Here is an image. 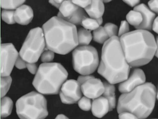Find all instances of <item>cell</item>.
Here are the masks:
<instances>
[{
  "label": "cell",
  "instance_id": "cell-1",
  "mask_svg": "<svg viewBox=\"0 0 158 119\" xmlns=\"http://www.w3.org/2000/svg\"><path fill=\"white\" fill-rule=\"evenodd\" d=\"M125 58L131 68L147 65L152 61L158 49V40H155L149 31L136 30L119 38Z\"/></svg>",
  "mask_w": 158,
  "mask_h": 119
},
{
  "label": "cell",
  "instance_id": "cell-2",
  "mask_svg": "<svg viewBox=\"0 0 158 119\" xmlns=\"http://www.w3.org/2000/svg\"><path fill=\"white\" fill-rule=\"evenodd\" d=\"M130 67L117 36L110 38L102 48L98 72L111 84L121 83L128 78Z\"/></svg>",
  "mask_w": 158,
  "mask_h": 119
},
{
  "label": "cell",
  "instance_id": "cell-3",
  "mask_svg": "<svg viewBox=\"0 0 158 119\" xmlns=\"http://www.w3.org/2000/svg\"><path fill=\"white\" fill-rule=\"evenodd\" d=\"M42 29L47 48L54 53L68 54L79 45L76 26L57 16L49 19Z\"/></svg>",
  "mask_w": 158,
  "mask_h": 119
},
{
  "label": "cell",
  "instance_id": "cell-4",
  "mask_svg": "<svg viewBox=\"0 0 158 119\" xmlns=\"http://www.w3.org/2000/svg\"><path fill=\"white\" fill-rule=\"evenodd\" d=\"M155 85L145 83L130 92L123 93L119 98L118 113L127 112L133 113L138 119L147 118L155 108L157 95Z\"/></svg>",
  "mask_w": 158,
  "mask_h": 119
},
{
  "label": "cell",
  "instance_id": "cell-5",
  "mask_svg": "<svg viewBox=\"0 0 158 119\" xmlns=\"http://www.w3.org/2000/svg\"><path fill=\"white\" fill-rule=\"evenodd\" d=\"M68 77L67 70L60 64L44 63L39 66L32 84L43 95H57Z\"/></svg>",
  "mask_w": 158,
  "mask_h": 119
},
{
  "label": "cell",
  "instance_id": "cell-6",
  "mask_svg": "<svg viewBox=\"0 0 158 119\" xmlns=\"http://www.w3.org/2000/svg\"><path fill=\"white\" fill-rule=\"evenodd\" d=\"M16 108L20 119H45L48 115L46 99L36 91L29 93L18 99Z\"/></svg>",
  "mask_w": 158,
  "mask_h": 119
},
{
  "label": "cell",
  "instance_id": "cell-7",
  "mask_svg": "<svg viewBox=\"0 0 158 119\" xmlns=\"http://www.w3.org/2000/svg\"><path fill=\"white\" fill-rule=\"evenodd\" d=\"M74 70L81 75H89L96 71L99 64L98 54L91 45L81 46L73 52Z\"/></svg>",
  "mask_w": 158,
  "mask_h": 119
},
{
  "label": "cell",
  "instance_id": "cell-8",
  "mask_svg": "<svg viewBox=\"0 0 158 119\" xmlns=\"http://www.w3.org/2000/svg\"><path fill=\"white\" fill-rule=\"evenodd\" d=\"M45 46L43 29L36 27L30 30L19 51V55L27 63H36L45 50Z\"/></svg>",
  "mask_w": 158,
  "mask_h": 119
},
{
  "label": "cell",
  "instance_id": "cell-9",
  "mask_svg": "<svg viewBox=\"0 0 158 119\" xmlns=\"http://www.w3.org/2000/svg\"><path fill=\"white\" fill-rule=\"evenodd\" d=\"M19 56L11 43L1 45V77L10 76Z\"/></svg>",
  "mask_w": 158,
  "mask_h": 119
},
{
  "label": "cell",
  "instance_id": "cell-10",
  "mask_svg": "<svg viewBox=\"0 0 158 119\" xmlns=\"http://www.w3.org/2000/svg\"><path fill=\"white\" fill-rule=\"evenodd\" d=\"M146 79L145 74L143 70L140 69H134L127 79L119 85V91L122 94L130 92L145 83Z\"/></svg>",
  "mask_w": 158,
  "mask_h": 119
},
{
  "label": "cell",
  "instance_id": "cell-11",
  "mask_svg": "<svg viewBox=\"0 0 158 119\" xmlns=\"http://www.w3.org/2000/svg\"><path fill=\"white\" fill-rule=\"evenodd\" d=\"M81 88L85 96L92 99L101 96L104 91V83L98 78L88 80L81 86Z\"/></svg>",
  "mask_w": 158,
  "mask_h": 119
},
{
  "label": "cell",
  "instance_id": "cell-12",
  "mask_svg": "<svg viewBox=\"0 0 158 119\" xmlns=\"http://www.w3.org/2000/svg\"><path fill=\"white\" fill-rule=\"evenodd\" d=\"M60 91L74 104L82 97L81 85L75 80L69 79L65 81L61 87Z\"/></svg>",
  "mask_w": 158,
  "mask_h": 119
},
{
  "label": "cell",
  "instance_id": "cell-13",
  "mask_svg": "<svg viewBox=\"0 0 158 119\" xmlns=\"http://www.w3.org/2000/svg\"><path fill=\"white\" fill-rule=\"evenodd\" d=\"M134 10L140 12L143 18L142 23L138 27H135V28L137 30L151 31L152 23L156 17L155 13L151 11L145 4L143 3L135 6Z\"/></svg>",
  "mask_w": 158,
  "mask_h": 119
},
{
  "label": "cell",
  "instance_id": "cell-14",
  "mask_svg": "<svg viewBox=\"0 0 158 119\" xmlns=\"http://www.w3.org/2000/svg\"><path fill=\"white\" fill-rule=\"evenodd\" d=\"M34 13L31 6L23 5L17 8L15 11L14 19L15 23L22 25H27L33 19Z\"/></svg>",
  "mask_w": 158,
  "mask_h": 119
},
{
  "label": "cell",
  "instance_id": "cell-15",
  "mask_svg": "<svg viewBox=\"0 0 158 119\" xmlns=\"http://www.w3.org/2000/svg\"><path fill=\"white\" fill-rule=\"evenodd\" d=\"M91 108L94 116L98 118H102L109 111L108 100L104 97L101 96L94 99Z\"/></svg>",
  "mask_w": 158,
  "mask_h": 119
},
{
  "label": "cell",
  "instance_id": "cell-16",
  "mask_svg": "<svg viewBox=\"0 0 158 119\" xmlns=\"http://www.w3.org/2000/svg\"><path fill=\"white\" fill-rule=\"evenodd\" d=\"M79 7L73 3L72 1H64L59 9L60 11L57 16L67 21L75 14Z\"/></svg>",
  "mask_w": 158,
  "mask_h": 119
},
{
  "label": "cell",
  "instance_id": "cell-17",
  "mask_svg": "<svg viewBox=\"0 0 158 119\" xmlns=\"http://www.w3.org/2000/svg\"><path fill=\"white\" fill-rule=\"evenodd\" d=\"M90 18L96 19L102 18L104 12V2L102 1H91V4L84 9Z\"/></svg>",
  "mask_w": 158,
  "mask_h": 119
},
{
  "label": "cell",
  "instance_id": "cell-18",
  "mask_svg": "<svg viewBox=\"0 0 158 119\" xmlns=\"http://www.w3.org/2000/svg\"><path fill=\"white\" fill-rule=\"evenodd\" d=\"M104 91L103 96L108 100L109 104V111L114 109L116 106L115 87L114 84L104 82Z\"/></svg>",
  "mask_w": 158,
  "mask_h": 119
},
{
  "label": "cell",
  "instance_id": "cell-19",
  "mask_svg": "<svg viewBox=\"0 0 158 119\" xmlns=\"http://www.w3.org/2000/svg\"><path fill=\"white\" fill-rule=\"evenodd\" d=\"M13 108V102L10 98L4 96L1 99V117L5 118L11 114Z\"/></svg>",
  "mask_w": 158,
  "mask_h": 119
},
{
  "label": "cell",
  "instance_id": "cell-20",
  "mask_svg": "<svg viewBox=\"0 0 158 119\" xmlns=\"http://www.w3.org/2000/svg\"><path fill=\"white\" fill-rule=\"evenodd\" d=\"M77 37L79 45H88L92 39L91 31L84 28H80L77 31Z\"/></svg>",
  "mask_w": 158,
  "mask_h": 119
},
{
  "label": "cell",
  "instance_id": "cell-21",
  "mask_svg": "<svg viewBox=\"0 0 158 119\" xmlns=\"http://www.w3.org/2000/svg\"><path fill=\"white\" fill-rule=\"evenodd\" d=\"M127 23L135 27H138L142 23L143 18L139 12L131 10L126 15Z\"/></svg>",
  "mask_w": 158,
  "mask_h": 119
},
{
  "label": "cell",
  "instance_id": "cell-22",
  "mask_svg": "<svg viewBox=\"0 0 158 119\" xmlns=\"http://www.w3.org/2000/svg\"><path fill=\"white\" fill-rule=\"evenodd\" d=\"M109 38L104 27L100 26L94 31L93 39L96 42L100 44H104Z\"/></svg>",
  "mask_w": 158,
  "mask_h": 119
},
{
  "label": "cell",
  "instance_id": "cell-23",
  "mask_svg": "<svg viewBox=\"0 0 158 119\" xmlns=\"http://www.w3.org/2000/svg\"><path fill=\"white\" fill-rule=\"evenodd\" d=\"M25 1H1V7L4 10H16L23 5Z\"/></svg>",
  "mask_w": 158,
  "mask_h": 119
},
{
  "label": "cell",
  "instance_id": "cell-24",
  "mask_svg": "<svg viewBox=\"0 0 158 119\" xmlns=\"http://www.w3.org/2000/svg\"><path fill=\"white\" fill-rule=\"evenodd\" d=\"M12 81V79L10 75L1 77V98L6 96L10 90Z\"/></svg>",
  "mask_w": 158,
  "mask_h": 119
},
{
  "label": "cell",
  "instance_id": "cell-25",
  "mask_svg": "<svg viewBox=\"0 0 158 119\" xmlns=\"http://www.w3.org/2000/svg\"><path fill=\"white\" fill-rule=\"evenodd\" d=\"M81 25L84 28L90 31H94L100 26L96 19L88 17L83 19Z\"/></svg>",
  "mask_w": 158,
  "mask_h": 119
},
{
  "label": "cell",
  "instance_id": "cell-26",
  "mask_svg": "<svg viewBox=\"0 0 158 119\" xmlns=\"http://www.w3.org/2000/svg\"><path fill=\"white\" fill-rule=\"evenodd\" d=\"M15 11L10 10H2L1 13L2 19L3 21L9 24H13L15 23L14 19Z\"/></svg>",
  "mask_w": 158,
  "mask_h": 119
},
{
  "label": "cell",
  "instance_id": "cell-27",
  "mask_svg": "<svg viewBox=\"0 0 158 119\" xmlns=\"http://www.w3.org/2000/svg\"><path fill=\"white\" fill-rule=\"evenodd\" d=\"M104 28L110 38L117 36L118 32V27L113 23H108L104 25Z\"/></svg>",
  "mask_w": 158,
  "mask_h": 119
},
{
  "label": "cell",
  "instance_id": "cell-28",
  "mask_svg": "<svg viewBox=\"0 0 158 119\" xmlns=\"http://www.w3.org/2000/svg\"><path fill=\"white\" fill-rule=\"evenodd\" d=\"M78 105L81 109L85 111H89L91 109V100L89 98L83 96L81 98L78 102Z\"/></svg>",
  "mask_w": 158,
  "mask_h": 119
},
{
  "label": "cell",
  "instance_id": "cell-29",
  "mask_svg": "<svg viewBox=\"0 0 158 119\" xmlns=\"http://www.w3.org/2000/svg\"><path fill=\"white\" fill-rule=\"evenodd\" d=\"M54 58V52L50 50L43 52L41 55V61L44 63L50 62Z\"/></svg>",
  "mask_w": 158,
  "mask_h": 119
},
{
  "label": "cell",
  "instance_id": "cell-30",
  "mask_svg": "<svg viewBox=\"0 0 158 119\" xmlns=\"http://www.w3.org/2000/svg\"><path fill=\"white\" fill-rule=\"evenodd\" d=\"M130 31L129 23L127 21L123 20L121 22V25L118 32V37H121L124 35L128 33Z\"/></svg>",
  "mask_w": 158,
  "mask_h": 119
},
{
  "label": "cell",
  "instance_id": "cell-31",
  "mask_svg": "<svg viewBox=\"0 0 158 119\" xmlns=\"http://www.w3.org/2000/svg\"><path fill=\"white\" fill-rule=\"evenodd\" d=\"M27 62L19 55L16 60L15 65V67L18 69H23L27 67Z\"/></svg>",
  "mask_w": 158,
  "mask_h": 119
},
{
  "label": "cell",
  "instance_id": "cell-32",
  "mask_svg": "<svg viewBox=\"0 0 158 119\" xmlns=\"http://www.w3.org/2000/svg\"><path fill=\"white\" fill-rule=\"evenodd\" d=\"M119 119H137L136 116L130 112H125L119 113Z\"/></svg>",
  "mask_w": 158,
  "mask_h": 119
},
{
  "label": "cell",
  "instance_id": "cell-33",
  "mask_svg": "<svg viewBox=\"0 0 158 119\" xmlns=\"http://www.w3.org/2000/svg\"><path fill=\"white\" fill-rule=\"evenodd\" d=\"M73 3L83 9L85 8L91 4V1H72Z\"/></svg>",
  "mask_w": 158,
  "mask_h": 119
},
{
  "label": "cell",
  "instance_id": "cell-34",
  "mask_svg": "<svg viewBox=\"0 0 158 119\" xmlns=\"http://www.w3.org/2000/svg\"><path fill=\"white\" fill-rule=\"evenodd\" d=\"M27 66L29 71L33 74H36L38 70L37 65L35 63H27Z\"/></svg>",
  "mask_w": 158,
  "mask_h": 119
},
{
  "label": "cell",
  "instance_id": "cell-35",
  "mask_svg": "<svg viewBox=\"0 0 158 119\" xmlns=\"http://www.w3.org/2000/svg\"><path fill=\"white\" fill-rule=\"evenodd\" d=\"M94 78H95V77L93 76L90 75V74L89 75H81L78 77L77 82L81 86L88 80Z\"/></svg>",
  "mask_w": 158,
  "mask_h": 119
},
{
  "label": "cell",
  "instance_id": "cell-36",
  "mask_svg": "<svg viewBox=\"0 0 158 119\" xmlns=\"http://www.w3.org/2000/svg\"><path fill=\"white\" fill-rule=\"evenodd\" d=\"M158 1H150L148 2L150 10L153 12L158 13Z\"/></svg>",
  "mask_w": 158,
  "mask_h": 119
},
{
  "label": "cell",
  "instance_id": "cell-37",
  "mask_svg": "<svg viewBox=\"0 0 158 119\" xmlns=\"http://www.w3.org/2000/svg\"><path fill=\"white\" fill-rule=\"evenodd\" d=\"M128 6L134 7L138 6V4L140 2V1H123Z\"/></svg>",
  "mask_w": 158,
  "mask_h": 119
},
{
  "label": "cell",
  "instance_id": "cell-38",
  "mask_svg": "<svg viewBox=\"0 0 158 119\" xmlns=\"http://www.w3.org/2000/svg\"><path fill=\"white\" fill-rule=\"evenodd\" d=\"M158 17H157L155 18L152 25V30L157 34L158 33Z\"/></svg>",
  "mask_w": 158,
  "mask_h": 119
},
{
  "label": "cell",
  "instance_id": "cell-39",
  "mask_svg": "<svg viewBox=\"0 0 158 119\" xmlns=\"http://www.w3.org/2000/svg\"><path fill=\"white\" fill-rule=\"evenodd\" d=\"M49 2L51 4L52 6H55V7H56L57 9L60 8V6L61 5L60 4L57 3V2H56L55 1H49Z\"/></svg>",
  "mask_w": 158,
  "mask_h": 119
},
{
  "label": "cell",
  "instance_id": "cell-40",
  "mask_svg": "<svg viewBox=\"0 0 158 119\" xmlns=\"http://www.w3.org/2000/svg\"><path fill=\"white\" fill-rule=\"evenodd\" d=\"M56 119H69L66 116H65V115L63 114H59L58 115V116H57V117H56Z\"/></svg>",
  "mask_w": 158,
  "mask_h": 119
},
{
  "label": "cell",
  "instance_id": "cell-41",
  "mask_svg": "<svg viewBox=\"0 0 158 119\" xmlns=\"http://www.w3.org/2000/svg\"><path fill=\"white\" fill-rule=\"evenodd\" d=\"M97 21L98 22V23H99V25L100 26L103 23V19L102 18H100L98 19H96Z\"/></svg>",
  "mask_w": 158,
  "mask_h": 119
},
{
  "label": "cell",
  "instance_id": "cell-42",
  "mask_svg": "<svg viewBox=\"0 0 158 119\" xmlns=\"http://www.w3.org/2000/svg\"><path fill=\"white\" fill-rule=\"evenodd\" d=\"M103 2H105V3H107V2H110L111 1H102Z\"/></svg>",
  "mask_w": 158,
  "mask_h": 119
}]
</instances>
